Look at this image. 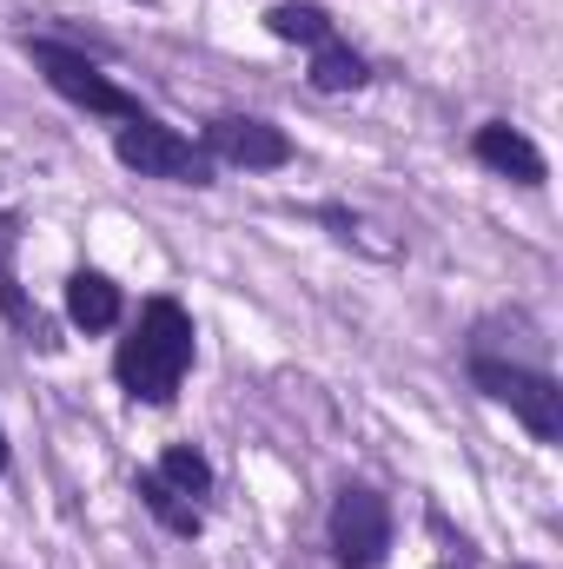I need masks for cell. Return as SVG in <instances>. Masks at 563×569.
Returning <instances> with one entry per match:
<instances>
[{
	"mask_svg": "<svg viewBox=\"0 0 563 569\" xmlns=\"http://www.w3.org/2000/svg\"><path fill=\"white\" fill-rule=\"evenodd\" d=\"M186 371H192V311L179 298H146L134 338H120V351H113L120 391L140 405H172Z\"/></svg>",
	"mask_w": 563,
	"mask_h": 569,
	"instance_id": "cell-1",
	"label": "cell"
},
{
	"mask_svg": "<svg viewBox=\"0 0 563 569\" xmlns=\"http://www.w3.org/2000/svg\"><path fill=\"white\" fill-rule=\"evenodd\" d=\"M471 385H477L491 405H504L537 443H557L563 437L557 378H544V371H531V365H504V358H471Z\"/></svg>",
	"mask_w": 563,
	"mask_h": 569,
	"instance_id": "cell-2",
	"label": "cell"
},
{
	"mask_svg": "<svg viewBox=\"0 0 563 569\" xmlns=\"http://www.w3.org/2000/svg\"><path fill=\"white\" fill-rule=\"evenodd\" d=\"M27 60L40 67V80L60 93V100H73V107H87L93 120H140L146 107L120 87V80H107L80 47H60V40H27Z\"/></svg>",
	"mask_w": 563,
	"mask_h": 569,
	"instance_id": "cell-3",
	"label": "cell"
},
{
	"mask_svg": "<svg viewBox=\"0 0 563 569\" xmlns=\"http://www.w3.org/2000/svg\"><path fill=\"white\" fill-rule=\"evenodd\" d=\"M113 152H120V166H134L140 179H172V186H213V159H206V146H192L186 133H172L166 120H120V133H113Z\"/></svg>",
	"mask_w": 563,
	"mask_h": 569,
	"instance_id": "cell-4",
	"label": "cell"
},
{
	"mask_svg": "<svg viewBox=\"0 0 563 569\" xmlns=\"http://www.w3.org/2000/svg\"><path fill=\"white\" fill-rule=\"evenodd\" d=\"M325 537H332L338 569H378L385 550H392V503L365 483H345L332 517H325Z\"/></svg>",
	"mask_w": 563,
	"mask_h": 569,
	"instance_id": "cell-5",
	"label": "cell"
},
{
	"mask_svg": "<svg viewBox=\"0 0 563 569\" xmlns=\"http://www.w3.org/2000/svg\"><path fill=\"white\" fill-rule=\"evenodd\" d=\"M199 146H206L213 166H239V172H279V166H292V140L273 120H253V113H219L199 133Z\"/></svg>",
	"mask_w": 563,
	"mask_h": 569,
	"instance_id": "cell-6",
	"label": "cell"
},
{
	"mask_svg": "<svg viewBox=\"0 0 563 569\" xmlns=\"http://www.w3.org/2000/svg\"><path fill=\"white\" fill-rule=\"evenodd\" d=\"M471 159L477 166H491V172H504V179H517V186H544V152L524 140L517 127H504V120H491V127H477V140H471Z\"/></svg>",
	"mask_w": 563,
	"mask_h": 569,
	"instance_id": "cell-7",
	"label": "cell"
},
{
	"mask_svg": "<svg viewBox=\"0 0 563 569\" xmlns=\"http://www.w3.org/2000/svg\"><path fill=\"white\" fill-rule=\"evenodd\" d=\"M67 318L80 331H113L120 325V284L107 272H73L67 279Z\"/></svg>",
	"mask_w": 563,
	"mask_h": 569,
	"instance_id": "cell-8",
	"label": "cell"
},
{
	"mask_svg": "<svg viewBox=\"0 0 563 569\" xmlns=\"http://www.w3.org/2000/svg\"><path fill=\"white\" fill-rule=\"evenodd\" d=\"M134 497H140L146 510H152V517H159V523L172 530V537H199V530H206V517H199V503H192V497H179V490H172V483H166L159 470H140V483H134Z\"/></svg>",
	"mask_w": 563,
	"mask_h": 569,
	"instance_id": "cell-9",
	"label": "cell"
},
{
	"mask_svg": "<svg viewBox=\"0 0 563 569\" xmlns=\"http://www.w3.org/2000/svg\"><path fill=\"white\" fill-rule=\"evenodd\" d=\"M365 80H372L365 53H352V47H345L338 33L312 47V87H318V93H358Z\"/></svg>",
	"mask_w": 563,
	"mask_h": 569,
	"instance_id": "cell-10",
	"label": "cell"
},
{
	"mask_svg": "<svg viewBox=\"0 0 563 569\" xmlns=\"http://www.w3.org/2000/svg\"><path fill=\"white\" fill-rule=\"evenodd\" d=\"M266 33L273 40H298V47H318V40H332V13L318 0H279V7H266Z\"/></svg>",
	"mask_w": 563,
	"mask_h": 569,
	"instance_id": "cell-11",
	"label": "cell"
},
{
	"mask_svg": "<svg viewBox=\"0 0 563 569\" xmlns=\"http://www.w3.org/2000/svg\"><path fill=\"white\" fill-rule=\"evenodd\" d=\"M152 470H159V477H166L179 497H192V503L213 490V463H206V450H192V443H172V450H166Z\"/></svg>",
	"mask_w": 563,
	"mask_h": 569,
	"instance_id": "cell-12",
	"label": "cell"
},
{
	"mask_svg": "<svg viewBox=\"0 0 563 569\" xmlns=\"http://www.w3.org/2000/svg\"><path fill=\"white\" fill-rule=\"evenodd\" d=\"M0 477H7V430H0Z\"/></svg>",
	"mask_w": 563,
	"mask_h": 569,
	"instance_id": "cell-13",
	"label": "cell"
},
{
	"mask_svg": "<svg viewBox=\"0 0 563 569\" xmlns=\"http://www.w3.org/2000/svg\"><path fill=\"white\" fill-rule=\"evenodd\" d=\"M140 7H152V0H140Z\"/></svg>",
	"mask_w": 563,
	"mask_h": 569,
	"instance_id": "cell-14",
	"label": "cell"
}]
</instances>
